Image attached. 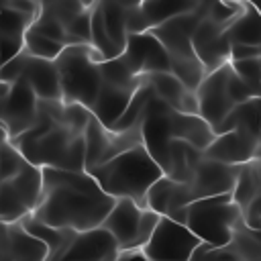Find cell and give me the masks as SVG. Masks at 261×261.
Returning <instances> with one entry per match:
<instances>
[{
  "label": "cell",
  "instance_id": "6da1fadb",
  "mask_svg": "<svg viewBox=\"0 0 261 261\" xmlns=\"http://www.w3.org/2000/svg\"><path fill=\"white\" fill-rule=\"evenodd\" d=\"M43 194L33 218L73 232H88L100 228L114 206L108 196L88 171H65L45 167Z\"/></svg>",
  "mask_w": 261,
  "mask_h": 261
},
{
  "label": "cell",
  "instance_id": "7a4b0ae2",
  "mask_svg": "<svg viewBox=\"0 0 261 261\" xmlns=\"http://www.w3.org/2000/svg\"><path fill=\"white\" fill-rule=\"evenodd\" d=\"M88 173L114 200H133L141 208H147V196L151 188L163 177V169L143 145L124 151L122 155L90 169Z\"/></svg>",
  "mask_w": 261,
  "mask_h": 261
},
{
  "label": "cell",
  "instance_id": "3957f363",
  "mask_svg": "<svg viewBox=\"0 0 261 261\" xmlns=\"http://www.w3.org/2000/svg\"><path fill=\"white\" fill-rule=\"evenodd\" d=\"M204 16H206L204 2H200V6L194 12L177 16V18H173L161 27H155L151 31L169 55L171 73L192 92H196L206 77V69L200 63V59L194 51V45H192V33L196 31V27L200 24V20Z\"/></svg>",
  "mask_w": 261,
  "mask_h": 261
},
{
  "label": "cell",
  "instance_id": "277c9868",
  "mask_svg": "<svg viewBox=\"0 0 261 261\" xmlns=\"http://www.w3.org/2000/svg\"><path fill=\"white\" fill-rule=\"evenodd\" d=\"M102 61L104 57L92 45H71L63 49V53L55 59V65L65 104H82L92 110L102 88Z\"/></svg>",
  "mask_w": 261,
  "mask_h": 261
},
{
  "label": "cell",
  "instance_id": "5b68a950",
  "mask_svg": "<svg viewBox=\"0 0 261 261\" xmlns=\"http://www.w3.org/2000/svg\"><path fill=\"white\" fill-rule=\"evenodd\" d=\"M35 167H51L65 171H86V133L57 122L35 143L18 147Z\"/></svg>",
  "mask_w": 261,
  "mask_h": 261
},
{
  "label": "cell",
  "instance_id": "8992f818",
  "mask_svg": "<svg viewBox=\"0 0 261 261\" xmlns=\"http://www.w3.org/2000/svg\"><path fill=\"white\" fill-rule=\"evenodd\" d=\"M186 226L210 247H226L232 239L234 226L243 218L232 194L198 200L186 208Z\"/></svg>",
  "mask_w": 261,
  "mask_h": 261
},
{
  "label": "cell",
  "instance_id": "52a82bcc",
  "mask_svg": "<svg viewBox=\"0 0 261 261\" xmlns=\"http://www.w3.org/2000/svg\"><path fill=\"white\" fill-rule=\"evenodd\" d=\"M43 194V171L27 163L20 173L0 186V216L4 224H18L33 216Z\"/></svg>",
  "mask_w": 261,
  "mask_h": 261
},
{
  "label": "cell",
  "instance_id": "ba28073f",
  "mask_svg": "<svg viewBox=\"0 0 261 261\" xmlns=\"http://www.w3.org/2000/svg\"><path fill=\"white\" fill-rule=\"evenodd\" d=\"M0 114L2 128L8 141L18 139L27 133L39 116V98L31 86L22 80L0 86Z\"/></svg>",
  "mask_w": 261,
  "mask_h": 261
},
{
  "label": "cell",
  "instance_id": "9c48e42d",
  "mask_svg": "<svg viewBox=\"0 0 261 261\" xmlns=\"http://www.w3.org/2000/svg\"><path fill=\"white\" fill-rule=\"evenodd\" d=\"M143 145L141 124L128 130H112L100 124L94 116L86 128V171L122 155L128 149Z\"/></svg>",
  "mask_w": 261,
  "mask_h": 261
},
{
  "label": "cell",
  "instance_id": "30bf717a",
  "mask_svg": "<svg viewBox=\"0 0 261 261\" xmlns=\"http://www.w3.org/2000/svg\"><path fill=\"white\" fill-rule=\"evenodd\" d=\"M202 241L184 224L161 216L153 237L141 249L149 261H190Z\"/></svg>",
  "mask_w": 261,
  "mask_h": 261
},
{
  "label": "cell",
  "instance_id": "8fae6325",
  "mask_svg": "<svg viewBox=\"0 0 261 261\" xmlns=\"http://www.w3.org/2000/svg\"><path fill=\"white\" fill-rule=\"evenodd\" d=\"M228 73H230V63L222 65L216 71L206 73L204 82L196 90L198 98V116L204 118L212 130L232 112L237 102L232 100L228 92Z\"/></svg>",
  "mask_w": 261,
  "mask_h": 261
},
{
  "label": "cell",
  "instance_id": "7c38bea8",
  "mask_svg": "<svg viewBox=\"0 0 261 261\" xmlns=\"http://www.w3.org/2000/svg\"><path fill=\"white\" fill-rule=\"evenodd\" d=\"M141 135H143V147L149 151V155L155 159V163L165 171L167 159H169V145L173 141L171 108L157 96L151 98V102L145 110V116L141 122Z\"/></svg>",
  "mask_w": 261,
  "mask_h": 261
},
{
  "label": "cell",
  "instance_id": "4fadbf2b",
  "mask_svg": "<svg viewBox=\"0 0 261 261\" xmlns=\"http://www.w3.org/2000/svg\"><path fill=\"white\" fill-rule=\"evenodd\" d=\"M192 45H194V51H196L200 63L204 65L206 73L220 69L230 59L232 45L228 41L226 27L218 24L206 16L200 20L196 31L192 33Z\"/></svg>",
  "mask_w": 261,
  "mask_h": 261
},
{
  "label": "cell",
  "instance_id": "5bb4252c",
  "mask_svg": "<svg viewBox=\"0 0 261 261\" xmlns=\"http://www.w3.org/2000/svg\"><path fill=\"white\" fill-rule=\"evenodd\" d=\"M122 57L128 61L137 75H151V73H171V61L163 45L155 39V35L139 33L128 35L126 49Z\"/></svg>",
  "mask_w": 261,
  "mask_h": 261
},
{
  "label": "cell",
  "instance_id": "9a60e30c",
  "mask_svg": "<svg viewBox=\"0 0 261 261\" xmlns=\"http://www.w3.org/2000/svg\"><path fill=\"white\" fill-rule=\"evenodd\" d=\"M239 171H241V165H226V163H218V161L204 157L200 161L192 181H188L194 202L212 198V196L232 194V190L237 186Z\"/></svg>",
  "mask_w": 261,
  "mask_h": 261
},
{
  "label": "cell",
  "instance_id": "2e32d148",
  "mask_svg": "<svg viewBox=\"0 0 261 261\" xmlns=\"http://www.w3.org/2000/svg\"><path fill=\"white\" fill-rule=\"evenodd\" d=\"M261 137H255L247 130H230L216 135L210 147L204 151L206 159L226 163V165H245L259 157Z\"/></svg>",
  "mask_w": 261,
  "mask_h": 261
},
{
  "label": "cell",
  "instance_id": "e0dca14e",
  "mask_svg": "<svg viewBox=\"0 0 261 261\" xmlns=\"http://www.w3.org/2000/svg\"><path fill=\"white\" fill-rule=\"evenodd\" d=\"M145 208L133 200H116L110 214L100 228L108 230L116 241L120 251H141L139 249V230Z\"/></svg>",
  "mask_w": 261,
  "mask_h": 261
},
{
  "label": "cell",
  "instance_id": "ac0fdd59",
  "mask_svg": "<svg viewBox=\"0 0 261 261\" xmlns=\"http://www.w3.org/2000/svg\"><path fill=\"white\" fill-rule=\"evenodd\" d=\"M194 204V198H192V192H190V186L188 184H179V181H173L169 177H161L149 192L147 196V208L165 216V218H171L173 222H179L186 226V208Z\"/></svg>",
  "mask_w": 261,
  "mask_h": 261
},
{
  "label": "cell",
  "instance_id": "d6986e66",
  "mask_svg": "<svg viewBox=\"0 0 261 261\" xmlns=\"http://www.w3.org/2000/svg\"><path fill=\"white\" fill-rule=\"evenodd\" d=\"M120 249L112 234L104 228H94L88 232H75L59 261H114Z\"/></svg>",
  "mask_w": 261,
  "mask_h": 261
},
{
  "label": "cell",
  "instance_id": "ffe728a7",
  "mask_svg": "<svg viewBox=\"0 0 261 261\" xmlns=\"http://www.w3.org/2000/svg\"><path fill=\"white\" fill-rule=\"evenodd\" d=\"M20 80L31 86V90L37 94L39 100L45 102H63L61 98V84L55 61L31 57L27 51H22V73Z\"/></svg>",
  "mask_w": 261,
  "mask_h": 261
},
{
  "label": "cell",
  "instance_id": "44dd1931",
  "mask_svg": "<svg viewBox=\"0 0 261 261\" xmlns=\"http://www.w3.org/2000/svg\"><path fill=\"white\" fill-rule=\"evenodd\" d=\"M37 16L12 10L0 2V61L6 63L24 51V35Z\"/></svg>",
  "mask_w": 261,
  "mask_h": 261
},
{
  "label": "cell",
  "instance_id": "7402d4cb",
  "mask_svg": "<svg viewBox=\"0 0 261 261\" xmlns=\"http://www.w3.org/2000/svg\"><path fill=\"white\" fill-rule=\"evenodd\" d=\"M153 92L159 100H163L171 110L181 114H198V98L196 92L188 90L173 73H151L147 75Z\"/></svg>",
  "mask_w": 261,
  "mask_h": 261
},
{
  "label": "cell",
  "instance_id": "603a6c76",
  "mask_svg": "<svg viewBox=\"0 0 261 261\" xmlns=\"http://www.w3.org/2000/svg\"><path fill=\"white\" fill-rule=\"evenodd\" d=\"M133 96H135V90L102 84L100 94H98V98H96V102H94L90 112L100 124H104L106 128H112L120 120V116L126 112Z\"/></svg>",
  "mask_w": 261,
  "mask_h": 261
},
{
  "label": "cell",
  "instance_id": "cb8c5ba5",
  "mask_svg": "<svg viewBox=\"0 0 261 261\" xmlns=\"http://www.w3.org/2000/svg\"><path fill=\"white\" fill-rule=\"evenodd\" d=\"M2 234L12 261H49V247L33 237L22 224H4Z\"/></svg>",
  "mask_w": 261,
  "mask_h": 261
},
{
  "label": "cell",
  "instance_id": "d4e9b609",
  "mask_svg": "<svg viewBox=\"0 0 261 261\" xmlns=\"http://www.w3.org/2000/svg\"><path fill=\"white\" fill-rule=\"evenodd\" d=\"M171 137L177 141H186L204 153L216 135L212 126L198 114H181L171 110Z\"/></svg>",
  "mask_w": 261,
  "mask_h": 261
},
{
  "label": "cell",
  "instance_id": "484cf974",
  "mask_svg": "<svg viewBox=\"0 0 261 261\" xmlns=\"http://www.w3.org/2000/svg\"><path fill=\"white\" fill-rule=\"evenodd\" d=\"M204 159V153L196 147H192L186 141H177L173 139L169 145V159H167V167H165V177L179 181V184H188L192 181L200 161Z\"/></svg>",
  "mask_w": 261,
  "mask_h": 261
},
{
  "label": "cell",
  "instance_id": "4316f807",
  "mask_svg": "<svg viewBox=\"0 0 261 261\" xmlns=\"http://www.w3.org/2000/svg\"><path fill=\"white\" fill-rule=\"evenodd\" d=\"M200 6V0H145L141 2V12L149 31L161 27L177 16L194 12Z\"/></svg>",
  "mask_w": 261,
  "mask_h": 261
},
{
  "label": "cell",
  "instance_id": "83f0119b",
  "mask_svg": "<svg viewBox=\"0 0 261 261\" xmlns=\"http://www.w3.org/2000/svg\"><path fill=\"white\" fill-rule=\"evenodd\" d=\"M230 45H261V16L253 2H245L243 12L226 27Z\"/></svg>",
  "mask_w": 261,
  "mask_h": 261
},
{
  "label": "cell",
  "instance_id": "f1b7e54d",
  "mask_svg": "<svg viewBox=\"0 0 261 261\" xmlns=\"http://www.w3.org/2000/svg\"><path fill=\"white\" fill-rule=\"evenodd\" d=\"M230 130H247L255 137H261V102L251 98L249 102L237 104L232 112L214 128V135H224Z\"/></svg>",
  "mask_w": 261,
  "mask_h": 261
},
{
  "label": "cell",
  "instance_id": "f546056e",
  "mask_svg": "<svg viewBox=\"0 0 261 261\" xmlns=\"http://www.w3.org/2000/svg\"><path fill=\"white\" fill-rule=\"evenodd\" d=\"M22 228L29 230L33 237H37L39 241H43L47 247H49V261H59L61 255L67 251L69 243L73 241V230H65V228H53L33 216L24 218L22 222Z\"/></svg>",
  "mask_w": 261,
  "mask_h": 261
},
{
  "label": "cell",
  "instance_id": "4dcf8cb0",
  "mask_svg": "<svg viewBox=\"0 0 261 261\" xmlns=\"http://www.w3.org/2000/svg\"><path fill=\"white\" fill-rule=\"evenodd\" d=\"M98 8L104 18L106 33L110 41L116 45L120 53L126 49L128 29H126V2H112V0H98Z\"/></svg>",
  "mask_w": 261,
  "mask_h": 261
},
{
  "label": "cell",
  "instance_id": "1f68e13d",
  "mask_svg": "<svg viewBox=\"0 0 261 261\" xmlns=\"http://www.w3.org/2000/svg\"><path fill=\"white\" fill-rule=\"evenodd\" d=\"M259 196H261V173H259V161L253 159V161L241 165L237 186L232 190V200L237 202V206L241 208V214H243L253 202L259 200Z\"/></svg>",
  "mask_w": 261,
  "mask_h": 261
},
{
  "label": "cell",
  "instance_id": "d6a6232c",
  "mask_svg": "<svg viewBox=\"0 0 261 261\" xmlns=\"http://www.w3.org/2000/svg\"><path fill=\"white\" fill-rule=\"evenodd\" d=\"M100 75H102V84H110V86L126 88V90H135V92L147 80V75H137L122 55H118L116 59H110V61H102Z\"/></svg>",
  "mask_w": 261,
  "mask_h": 261
},
{
  "label": "cell",
  "instance_id": "836d02e7",
  "mask_svg": "<svg viewBox=\"0 0 261 261\" xmlns=\"http://www.w3.org/2000/svg\"><path fill=\"white\" fill-rule=\"evenodd\" d=\"M94 2H82V0H43L39 2V14H45V16H51L55 18L57 22H61L65 29L80 16L84 14L86 10H90Z\"/></svg>",
  "mask_w": 261,
  "mask_h": 261
},
{
  "label": "cell",
  "instance_id": "e575fe53",
  "mask_svg": "<svg viewBox=\"0 0 261 261\" xmlns=\"http://www.w3.org/2000/svg\"><path fill=\"white\" fill-rule=\"evenodd\" d=\"M90 31H92V47L104 57V61H110V59H116L118 55H122V53L116 49V45L110 41L108 33H106L104 18H102V12H100V8H98V2H94V8H92Z\"/></svg>",
  "mask_w": 261,
  "mask_h": 261
},
{
  "label": "cell",
  "instance_id": "d590c367",
  "mask_svg": "<svg viewBox=\"0 0 261 261\" xmlns=\"http://www.w3.org/2000/svg\"><path fill=\"white\" fill-rule=\"evenodd\" d=\"M63 45L51 41L49 37L37 33L35 29H29L24 35V51L31 57H39V59H47V61H55L61 53H63Z\"/></svg>",
  "mask_w": 261,
  "mask_h": 261
},
{
  "label": "cell",
  "instance_id": "8d00e7d4",
  "mask_svg": "<svg viewBox=\"0 0 261 261\" xmlns=\"http://www.w3.org/2000/svg\"><path fill=\"white\" fill-rule=\"evenodd\" d=\"M29 161L24 159V155L8 141L4 139L0 143V179L6 181V179H12L16 173H20L24 169Z\"/></svg>",
  "mask_w": 261,
  "mask_h": 261
},
{
  "label": "cell",
  "instance_id": "74e56055",
  "mask_svg": "<svg viewBox=\"0 0 261 261\" xmlns=\"http://www.w3.org/2000/svg\"><path fill=\"white\" fill-rule=\"evenodd\" d=\"M228 63H230L232 71L259 98V94H261V59H245V61H228Z\"/></svg>",
  "mask_w": 261,
  "mask_h": 261
},
{
  "label": "cell",
  "instance_id": "f35d334b",
  "mask_svg": "<svg viewBox=\"0 0 261 261\" xmlns=\"http://www.w3.org/2000/svg\"><path fill=\"white\" fill-rule=\"evenodd\" d=\"M31 29H35L37 33L49 37L51 41H55V43H59V45H63V47H71V39H69L65 27H63L61 22H57L55 18H51V16L39 14Z\"/></svg>",
  "mask_w": 261,
  "mask_h": 261
},
{
  "label": "cell",
  "instance_id": "ab89813d",
  "mask_svg": "<svg viewBox=\"0 0 261 261\" xmlns=\"http://www.w3.org/2000/svg\"><path fill=\"white\" fill-rule=\"evenodd\" d=\"M20 73H22V53L16 55L14 59L2 63V73H0L2 84H14V82H18L20 80Z\"/></svg>",
  "mask_w": 261,
  "mask_h": 261
},
{
  "label": "cell",
  "instance_id": "60d3db41",
  "mask_svg": "<svg viewBox=\"0 0 261 261\" xmlns=\"http://www.w3.org/2000/svg\"><path fill=\"white\" fill-rule=\"evenodd\" d=\"M245 59H261V49L255 45H232L228 61H245Z\"/></svg>",
  "mask_w": 261,
  "mask_h": 261
},
{
  "label": "cell",
  "instance_id": "b9f144b4",
  "mask_svg": "<svg viewBox=\"0 0 261 261\" xmlns=\"http://www.w3.org/2000/svg\"><path fill=\"white\" fill-rule=\"evenodd\" d=\"M114 261H149L143 251H120Z\"/></svg>",
  "mask_w": 261,
  "mask_h": 261
},
{
  "label": "cell",
  "instance_id": "7bdbcfd3",
  "mask_svg": "<svg viewBox=\"0 0 261 261\" xmlns=\"http://www.w3.org/2000/svg\"><path fill=\"white\" fill-rule=\"evenodd\" d=\"M0 139H6L4 137V128H2V114H0Z\"/></svg>",
  "mask_w": 261,
  "mask_h": 261
},
{
  "label": "cell",
  "instance_id": "ee69618b",
  "mask_svg": "<svg viewBox=\"0 0 261 261\" xmlns=\"http://www.w3.org/2000/svg\"><path fill=\"white\" fill-rule=\"evenodd\" d=\"M257 161H259V173H261V151H259V157H257Z\"/></svg>",
  "mask_w": 261,
  "mask_h": 261
},
{
  "label": "cell",
  "instance_id": "f6af8a7d",
  "mask_svg": "<svg viewBox=\"0 0 261 261\" xmlns=\"http://www.w3.org/2000/svg\"><path fill=\"white\" fill-rule=\"evenodd\" d=\"M0 73H2V61H0ZM0 86H2V77H0Z\"/></svg>",
  "mask_w": 261,
  "mask_h": 261
},
{
  "label": "cell",
  "instance_id": "bcb514c9",
  "mask_svg": "<svg viewBox=\"0 0 261 261\" xmlns=\"http://www.w3.org/2000/svg\"><path fill=\"white\" fill-rule=\"evenodd\" d=\"M257 8H259V16H261V4H257ZM259 49H261V45H259Z\"/></svg>",
  "mask_w": 261,
  "mask_h": 261
},
{
  "label": "cell",
  "instance_id": "7dc6e473",
  "mask_svg": "<svg viewBox=\"0 0 261 261\" xmlns=\"http://www.w3.org/2000/svg\"><path fill=\"white\" fill-rule=\"evenodd\" d=\"M259 206H261V196H259Z\"/></svg>",
  "mask_w": 261,
  "mask_h": 261
},
{
  "label": "cell",
  "instance_id": "c3c4849f",
  "mask_svg": "<svg viewBox=\"0 0 261 261\" xmlns=\"http://www.w3.org/2000/svg\"><path fill=\"white\" fill-rule=\"evenodd\" d=\"M259 102H261V94H259Z\"/></svg>",
  "mask_w": 261,
  "mask_h": 261
},
{
  "label": "cell",
  "instance_id": "681fc988",
  "mask_svg": "<svg viewBox=\"0 0 261 261\" xmlns=\"http://www.w3.org/2000/svg\"><path fill=\"white\" fill-rule=\"evenodd\" d=\"M0 186H2V179H0Z\"/></svg>",
  "mask_w": 261,
  "mask_h": 261
},
{
  "label": "cell",
  "instance_id": "f907efd6",
  "mask_svg": "<svg viewBox=\"0 0 261 261\" xmlns=\"http://www.w3.org/2000/svg\"><path fill=\"white\" fill-rule=\"evenodd\" d=\"M2 141H4V139H0V143H2Z\"/></svg>",
  "mask_w": 261,
  "mask_h": 261
}]
</instances>
